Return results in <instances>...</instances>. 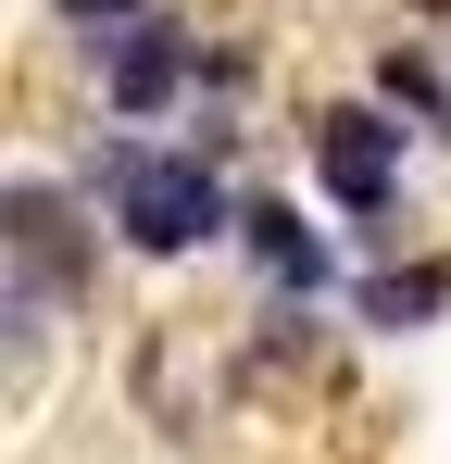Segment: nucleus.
I'll return each mask as SVG.
<instances>
[{"label":"nucleus","mask_w":451,"mask_h":464,"mask_svg":"<svg viewBox=\"0 0 451 464\" xmlns=\"http://www.w3.org/2000/svg\"><path fill=\"white\" fill-rule=\"evenodd\" d=\"M75 188L101 201V227H113L126 264H188V251L238 238V188H226L188 139H139V126H113L101 151L75 163Z\"/></svg>","instance_id":"f257e3e1"},{"label":"nucleus","mask_w":451,"mask_h":464,"mask_svg":"<svg viewBox=\"0 0 451 464\" xmlns=\"http://www.w3.org/2000/svg\"><path fill=\"white\" fill-rule=\"evenodd\" d=\"M414 139H427V126H401V113H389V101H326V113H313V188H326V201H339V227H351V251H364V264H389V251H401V176H414Z\"/></svg>","instance_id":"f03ea898"},{"label":"nucleus","mask_w":451,"mask_h":464,"mask_svg":"<svg viewBox=\"0 0 451 464\" xmlns=\"http://www.w3.org/2000/svg\"><path fill=\"white\" fill-rule=\"evenodd\" d=\"M101 201H75V188H51V176H13L0 188V289L13 302H51V314H75V302H101Z\"/></svg>","instance_id":"7ed1b4c3"},{"label":"nucleus","mask_w":451,"mask_h":464,"mask_svg":"<svg viewBox=\"0 0 451 464\" xmlns=\"http://www.w3.org/2000/svg\"><path fill=\"white\" fill-rule=\"evenodd\" d=\"M88 88H101V126H188V101H201V25H188V13L126 25V38L88 63Z\"/></svg>","instance_id":"20e7f679"},{"label":"nucleus","mask_w":451,"mask_h":464,"mask_svg":"<svg viewBox=\"0 0 451 464\" xmlns=\"http://www.w3.org/2000/svg\"><path fill=\"white\" fill-rule=\"evenodd\" d=\"M238 251L276 276V302H326V289H339V251L301 227L289 188H238Z\"/></svg>","instance_id":"39448f33"},{"label":"nucleus","mask_w":451,"mask_h":464,"mask_svg":"<svg viewBox=\"0 0 451 464\" xmlns=\"http://www.w3.org/2000/svg\"><path fill=\"white\" fill-rule=\"evenodd\" d=\"M376 339H414V326H439L451 314V251H414V264H364V289H351Z\"/></svg>","instance_id":"423d86ee"},{"label":"nucleus","mask_w":451,"mask_h":464,"mask_svg":"<svg viewBox=\"0 0 451 464\" xmlns=\"http://www.w3.org/2000/svg\"><path fill=\"white\" fill-rule=\"evenodd\" d=\"M364 88H376V101H389V113H414L427 139H451V63H439V51H427V38H389V51H376V63H364Z\"/></svg>","instance_id":"0eeeda50"},{"label":"nucleus","mask_w":451,"mask_h":464,"mask_svg":"<svg viewBox=\"0 0 451 464\" xmlns=\"http://www.w3.org/2000/svg\"><path fill=\"white\" fill-rule=\"evenodd\" d=\"M51 25H63L75 51H88V63H101V51H113V38H126V25H150V0H51Z\"/></svg>","instance_id":"6e6552de"},{"label":"nucleus","mask_w":451,"mask_h":464,"mask_svg":"<svg viewBox=\"0 0 451 464\" xmlns=\"http://www.w3.org/2000/svg\"><path fill=\"white\" fill-rule=\"evenodd\" d=\"M188 151L214 163V176H238V151H251V126H238V101H188Z\"/></svg>","instance_id":"1a4fd4ad"},{"label":"nucleus","mask_w":451,"mask_h":464,"mask_svg":"<svg viewBox=\"0 0 451 464\" xmlns=\"http://www.w3.org/2000/svg\"><path fill=\"white\" fill-rule=\"evenodd\" d=\"M251 76H264V51H251V38H201V101H238Z\"/></svg>","instance_id":"9d476101"},{"label":"nucleus","mask_w":451,"mask_h":464,"mask_svg":"<svg viewBox=\"0 0 451 464\" xmlns=\"http://www.w3.org/2000/svg\"><path fill=\"white\" fill-rule=\"evenodd\" d=\"M414 13H439V25H451V0H414Z\"/></svg>","instance_id":"9b49d317"}]
</instances>
